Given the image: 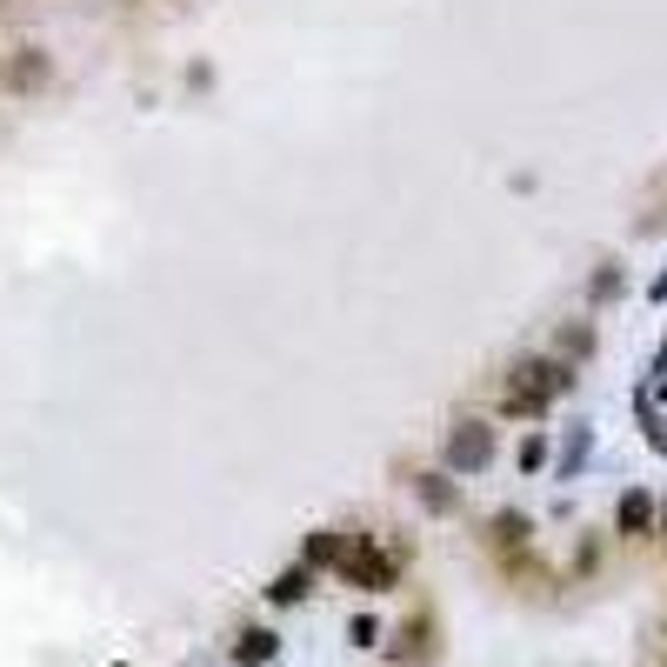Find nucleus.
Instances as JSON below:
<instances>
[{
	"mask_svg": "<svg viewBox=\"0 0 667 667\" xmlns=\"http://www.w3.org/2000/svg\"><path fill=\"white\" fill-rule=\"evenodd\" d=\"M561 388H568V367H561V361H521V367L508 374V388H501V408H508V414H541Z\"/></svg>",
	"mask_w": 667,
	"mask_h": 667,
	"instance_id": "f257e3e1",
	"label": "nucleus"
},
{
	"mask_svg": "<svg viewBox=\"0 0 667 667\" xmlns=\"http://www.w3.org/2000/svg\"><path fill=\"white\" fill-rule=\"evenodd\" d=\"M341 568H347L354 588H374V595L394 581V555H381L374 541H347V561H341Z\"/></svg>",
	"mask_w": 667,
	"mask_h": 667,
	"instance_id": "f03ea898",
	"label": "nucleus"
},
{
	"mask_svg": "<svg viewBox=\"0 0 667 667\" xmlns=\"http://www.w3.org/2000/svg\"><path fill=\"white\" fill-rule=\"evenodd\" d=\"M488 454H494V428L461 421V428H454V441H448V461H454L461 474H474V468H488Z\"/></svg>",
	"mask_w": 667,
	"mask_h": 667,
	"instance_id": "7ed1b4c3",
	"label": "nucleus"
},
{
	"mask_svg": "<svg viewBox=\"0 0 667 667\" xmlns=\"http://www.w3.org/2000/svg\"><path fill=\"white\" fill-rule=\"evenodd\" d=\"M655 528V501L635 488V494H621V534H648Z\"/></svg>",
	"mask_w": 667,
	"mask_h": 667,
	"instance_id": "20e7f679",
	"label": "nucleus"
},
{
	"mask_svg": "<svg viewBox=\"0 0 667 667\" xmlns=\"http://www.w3.org/2000/svg\"><path fill=\"white\" fill-rule=\"evenodd\" d=\"M40 73H47V60H40V53H20V60H13V73H7V87H20V94H27V87H40Z\"/></svg>",
	"mask_w": 667,
	"mask_h": 667,
	"instance_id": "39448f33",
	"label": "nucleus"
},
{
	"mask_svg": "<svg viewBox=\"0 0 667 667\" xmlns=\"http://www.w3.org/2000/svg\"><path fill=\"white\" fill-rule=\"evenodd\" d=\"M494 541H501V548H521V541H528V514H494Z\"/></svg>",
	"mask_w": 667,
	"mask_h": 667,
	"instance_id": "423d86ee",
	"label": "nucleus"
},
{
	"mask_svg": "<svg viewBox=\"0 0 667 667\" xmlns=\"http://www.w3.org/2000/svg\"><path fill=\"white\" fill-rule=\"evenodd\" d=\"M267 655H274V635H261V628H254V635H241V667H261Z\"/></svg>",
	"mask_w": 667,
	"mask_h": 667,
	"instance_id": "0eeeda50",
	"label": "nucleus"
},
{
	"mask_svg": "<svg viewBox=\"0 0 667 667\" xmlns=\"http://www.w3.org/2000/svg\"><path fill=\"white\" fill-rule=\"evenodd\" d=\"M307 561H347V541H341V534H314V541H307Z\"/></svg>",
	"mask_w": 667,
	"mask_h": 667,
	"instance_id": "6e6552de",
	"label": "nucleus"
},
{
	"mask_svg": "<svg viewBox=\"0 0 667 667\" xmlns=\"http://www.w3.org/2000/svg\"><path fill=\"white\" fill-rule=\"evenodd\" d=\"M421 501H428V508H434V514H448V508H454V488H448V481H434V474H428V481H421Z\"/></svg>",
	"mask_w": 667,
	"mask_h": 667,
	"instance_id": "1a4fd4ad",
	"label": "nucleus"
},
{
	"mask_svg": "<svg viewBox=\"0 0 667 667\" xmlns=\"http://www.w3.org/2000/svg\"><path fill=\"white\" fill-rule=\"evenodd\" d=\"M267 595H274V601H301V595H307V575L294 568V575H281V581H274Z\"/></svg>",
	"mask_w": 667,
	"mask_h": 667,
	"instance_id": "9d476101",
	"label": "nucleus"
},
{
	"mask_svg": "<svg viewBox=\"0 0 667 667\" xmlns=\"http://www.w3.org/2000/svg\"><path fill=\"white\" fill-rule=\"evenodd\" d=\"M541 461H548V441H541V434H534V441H528V448H521V468H541Z\"/></svg>",
	"mask_w": 667,
	"mask_h": 667,
	"instance_id": "9b49d317",
	"label": "nucleus"
},
{
	"mask_svg": "<svg viewBox=\"0 0 667 667\" xmlns=\"http://www.w3.org/2000/svg\"><path fill=\"white\" fill-rule=\"evenodd\" d=\"M655 521H661V534H667V508H655Z\"/></svg>",
	"mask_w": 667,
	"mask_h": 667,
	"instance_id": "f8f14e48",
	"label": "nucleus"
}]
</instances>
